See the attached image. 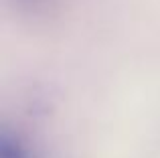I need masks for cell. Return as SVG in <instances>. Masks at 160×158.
<instances>
[{"label": "cell", "instance_id": "obj_2", "mask_svg": "<svg viewBox=\"0 0 160 158\" xmlns=\"http://www.w3.org/2000/svg\"><path fill=\"white\" fill-rule=\"evenodd\" d=\"M18 12L27 16H49L61 6L63 0H10Z\"/></svg>", "mask_w": 160, "mask_h": 158}, {"label": "cell", "instance_id": "obj_1", "mask_svg": "<svg viewBox=\"0 0 160 158\" xmlns=\"http://www.w3.org/2000/svg\"><path fill=\"white\" fill-rule=\"evenodd\" d=\"M0 158H39V154L16 132L4 128L0 134Z\"/></svg>", "mask_w": 160, "mask_h": 158}]
</instances>
